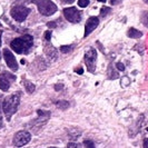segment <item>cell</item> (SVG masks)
Here are the masks:
<instances>
[{
  "label": "cell",
  "mask_w": 148,
  "mask_h": 148,
  "mask_svg": "<svg viewBox=\"0 0 148 148\" xmlns=\"http://www.w3.org/2000/svg\"><path fill=\"white\" fill-rule=\"evenodd\" d=\"M19 101H20V94L19 92L10 95L9 97L5 98V100L2 103V110H3V114H5L8 121L11 119L12 115L18 109Z\"/></svg>",
  "instance_id": "6da1fadb"
},
{
  "label": "cell",
  "mask_w": 148,
  "mask_h": 148,
  "mask_svg": "<svg viewBox=\"0 0 148 148\" xmlns=\"http://www.w3.org/2000/svg\"><path fill=\"white\" fill-rule=\"evenodd\" d=\"M32 44H34L32 37L30 35H25L22 37L12 40L10 44V47L17 53H27V52H29L30 48L32 47Z\"/></svg>",
  "instance_id": "7a4b0ae2"
},
{
  "label": "cell",
  "mask_w": 148,
  "mask_h": 148,
  "mask_svg": "<svg viewBox=\"0 0 148 148\" xmlns=\"http://www.w3.org/2000/svg\"><path fill=\"white\" fill-rule=\"evenodd\" d=\"M37 3L38 10L41 15L51 16L57 11V6L52 2L51 0H35Z\"/></svg>",
  "instance_id": "3957f363"
},
{
  "label": "cell",
  "mask_w": 148,
  "mask_h": 148,
  "mask_svg": "<svg viewBox=\"0 0 148 148\" xmlns=\"http://www.w3.org/2000/svg\"><path fill=\"white\" fill-rule=\"evenodd\" d=\"M37 114V118L30 123V127H31V129L34 132H37L38 129L42 128L48 123V119L50 118V112L47 110H38Z\"/></svg>",
  "instance_id": "277c9868"
},
{
  "label": "cell",
  "mask_w": 148,
  "mask_h": 148,
  "mask_svg": "<svg viewBox=\"0 0 148 148\" xmlns=\"http://www.w3.org/2000/svg\"><path fill=\"white\" fill-rule=\"evenodd\" d=\"M30 10L29 8L25 7V6H21V5H18V6H15L12 7V9L10 10V15L11 17L15 19L16 21L21 22L23 20H26V18L29 15Z\"/></svg>",
  "instance_id": "5b68a950"
},
{
  "label": "cell",
  "mask_w": 148,
  "mask_h": 148,
  "mask_svg": "<svg viewBox=\"0 0 148 148\" xmlns=\"http://www.w3.org/2000/svg\"><path fill=\"white\" fill-rule=\"evenodd\" d=\"M31 139V135L29 132L27 130H21V132H18L14 137V147H22L25 145H27Z\"/></svg>",
  "instance_id": "8992f818"
},
{
  "label": "cell",
  "mask_w": 148,
  "mask_h": 148,
  "mask_svg": "<svg viewBox=\"0 0 148 148\" xmlns=\"http://www.w3.org/2000/svg\"><path fill=\"white\" fill-rule=\"evenodd\" d=\"M96 60H97V51L95 48H90L85 55V62L87 69L90 73H95L96 68Z\"/></svg>",
  "instance_id": "52a82bcc"
},
{
  "label": "cell",
  "mask_w": 148,
  "mask_h": 148,
  "mask_svg": "<svg viewBox=\"0 0 148 148\" xmlns=\"http://www.w3.org/2000/svg\"><path fill=\"white\" fill-rule=\"evenodd\" d=\"M64 16H65V18H66L68 21L74 22V23L80 22V20H82L80 11L75 7H70V8L64 9Z\"/></svg>",
  "instance_id": "ba28073f"
},
{
  "label": "cell",
  "mask_w": 148,
  "mask_h": 148,
  "mask_svg": "<svg viewBox=\"0 0 148 148\" xmlns=\"http://www.w3.org/2000/svg\"><path fill=\"white\" fill-rule=\"evenodd\" d=\"M15 79L16 77L14 75L9 74V73H2L0 75V89L2 91H8V89L10 88L11 82Z\"/></svg>",
  "instance_id": "9c48e42d"
},
{
  "label": "cell",
  "mask_w": 148,
  "mask_h": 148,
  "mask_svg": "<svg viewBox=\"0 0 148 148\" xmlns=\"http://www.w3.org/2000/svg\"><path fill=\"white\" fill-rule=\"evenodd\" d=\"M3 58L6 60V64L8 65V67L12 70V71H17L18 70V64L16 60L15 56L12 55V52L10 51L9 49H3Z\"/></svg>",
  "instance_id": "30bf717a"
},
{
  "label": "cell",
  "mask_w": 148,
  "mask_h": 148,
  "mask_svg": "<svg viewBox=\"0 0 148 148\" xmlns=\"http://www.w3.org/2000/svg\"><path fill=\"white\" fill-rule=\"evenodd\" d=\"M98 25H99V19L97 17H90L86 22V26H85V37L90 35L94 30L96 29Z\"/></svg>",
  "instance_id": "8fae6325"
},
{
  "label": "cell",
  "mask_w": 148,
  "mask_h": 148,
  "mask_svg": "<svg viewBox=\"0 0 148 148\" xmlns=\"http://www.w3.org/2000/svg\"><path fill=\"white\" fill-rule=\"evenodd\" d=\"M127 36L129 38H134V39H137V38H140L143 36V32L139 30L135 29V28H130L127 32Z\"/></svg>",
  "instance_id": "7c38bea8"
},
{
  "label": "cell",
  "mask_w": 148,
  "mask_h": 148,
  "mask_svg": "<svg viewBox=\"0 0 148 148\" xmlns=\"http://www.w3.org/2000/svg\"><path fill=\"white\" fill-rule=\"evenodd\" d=\"M46 52H47V55L50 57V58H56L57 57V51H56V49L50 46V45H47L46 46Z\"/></svg>",
  "instance_id": "4fadbf2b"
},
{
  "label": "cell",
  "mask_w": 148,
  "mask_h": 148,
  "mask_svg": "<svg viewBox=\"0 0 148 148\" xmlns=\"http://www.w3.org/2000/svg\"><path fill=\"white\" fill-rule=\"evenodd\" d=\"M23 86H25L26 90H27L29 94H32V92L35 91V85H34L32 82H30L29 80H26V82H23Z\"/></svg>",
  "instance_id": "5bb4252c"
},
{
  "label": "cell",
  "mask_w": 148,
  "mask_h": 148,
  "mask_svg": "<svg viewBox=\"0 0 148 148\" xmlns=\"http://www.w3.org/2000/svg\"><path fill=\"white\" fill-rule=\"evenodd\" d=\"M56 105H57V107H58V108L62 109V110L68 109V108H69V106H70L69 103L66 101V100H59V101H57V103H56Z\"/></svg>",
  "instance_id": "9a60e30c"
},
{
  "label": "cell",
  "mask_w": 148,
  "mask_h": 148,
  "mask_svg": "<svg viewBox=\"0 0 148 148\" xmlns=\"http://www.w3.org/2000/svg\"><path fill=\"white\" fill-rule=\"evenodd\" d=\"M74 49V45H70V46H61L60 47V51L67 53V52H70Z\"/></svg>",
  "instance_id": "2e32d148"
},
{
  "label": "cell",
  "mask_w": 148,
  "mask_h": 148,
  "mask_svg": "<svg viewBox=\"0 0 148 148\" xmlns=\"http://www.w3.org/2000/svg\"><path fill=\"white\" fill-rule=\"evenodd\" d=\"M108 77L110 78V79H116V78H118V74L116 73V71H112V67L109 66V68H108Z\"/></svg>",
  "instance_id": "e0dca14e"
},
{
  "label": "cell",
  "mask_w": 148,
  "mask_h": 148,
  "mask_svg": "<svg viewBox=\"0 0 148 148\" xmlns=\"http://www.w3.org/2000/svg\"><path fill=\"white\" fill-rule=\"evenodd\" d=\"M111 9L108 7H103L101 8V10H100V16L103 17V18H105L106 16H108L109 14H110Z\"/></svg>",
  "instance_id": "ac0fdd59"
},
{
  "label": "cell",
  "mask_w": 148,
  "mask_h": 148,
  "mask_svg": "<svg viewBox=\"0 0 148 148\" xmlns=\"http://www.w3.org/2000/svg\"><path fill=\"white\" fill-rule=\"evenodd\" d=\"M141 22L148 27V11H145V12H143V15H141Z\"/></svg>",
  "instance_id": "d6986e66"
},
{
  "label": "cell",
  "mask_w": 148,
  "mask_h": 148,
  "mask_svg": "<svg viewBox=\"0 0 148 148\" xmlns=\"http://www.w3.org/2000/svg\"><path fill=\"white\" fill-rule=\"evenodd\" d=\"M78 5L79 7L86 8L89 5V0H78Z\"/></svg>",
  "instance_id": "ffe728a7"
},
{
  "label": "cell",
  "mask_w": 148,
  "mask_h": 148,
  "mask_svg": "<svg viewBox=\"0 0 148 148\" xmlns=\"http://www.w3.org/2000/svg\"><path fill=\"white\" fill-rule=\"evenodd\" d=\"M84 145H85L86 147H89V148H94V147H95L94 143H92L91 140H85V141H84Z\"/></svg>",
  "instance_id": "44dd1931"
},
{
  "label": "cell",
  "mask_w": 148,
  "mask_h": 148,
  "mask_svg": "<svg viewBox=\"0 0 148 148\" xmlns=\"http://www.w3.org/2000/svg\"><path fill=\"white\" fill-rule=\"evenodd\" d=\"M50 37H51V31L48 30V31L45 34V39H46L47 41H49V40H50Z\"/></svg>",
  "instance_id": "7402d4cb"
},
{
  "label": "cell",
  "mask_w": 148,
  "mask_h": 148,
  "mask_svg": "<svg viewBox=\"0 0 148 148\" xmlns=\"http://www.w3.org/2000/svg\"><path fill=\"white\" fill-rule=\"evenodd\" d=\"M117 69H118V70H120V71H124V70H125V67H124V65H123V64H121V62H117Z\"/></svg>",
  "instance_id": "603a6c76"
},
{
  "label": "cell",
  "mask_w": 148,
  "mask_h": 148,
  "mask_svg": "<svg viewBox=\"0 0 148 148\" xmlns=\"http://www.w3.org/2000/svg\"><path fill=\"white\" fill-rule=\"evenodd\" d=\"M47 26H48V27H49V28H56V27H57V25H56V22H48V25H47Z\"/></svg>",
  "instance_id": "cb8c5ba5"
},
{
  "label": "cell",
  "mask_w": 148,
  "mask_h": 148,
  "mask_svg": "<svg viewBox=\"0 0 148 148\" xmlns=\"http://www.w3.org/2000/svg\"><path fill=\"white\" fill-rule=\"evenodd\" d=\"M67 147L68 148H76V147H78V145H77V144H75V143H69Z\"/></svg>",
  "instance_id": "d4e9b609"
},
{
  "label": "cell",
  "mask_w": 148,
  "mask_h": 148,
  "mask_svg": "<svg viewBox=\"0 0 148 148\" xmlns=\"http://www.w3.org/2000/svg\"><path fill=\"white\" fill-rule=\"evenodd\" d=\"M75 71H76L77 74L82 75V73H84V69H82V68H77V69H75Z\"/></svg>",
  "instance_id": "484cf974"
},
{
  "label": "cell",
  "mask_w": 148,
  "mask_h": 148,
  "mask_svg": "<svg viewBox=\"0 0 148 148\" xmlns=\"http://www.w3.org/2000/svg\"><path fill=\"white\" fill-rule=\"evenodd\" d=\"M120 2V0H110V3L111 5H117Z\"/></svg>",
  "instance_id": "4316f807"
},
{
  "label": "cell",
  "mask_w": 148,
  "mask_h": 148,
  "mask_svg": "<svg viewBox=\"0 0 148 148\" xmlns=\"http://www.w3.org/2000/svg\"><path fill=\"white\" fill-rule=\"evenodd\" d=\"M64 3H73L75 0H61Z\"/></svg>",
  "instance_id": "83f0119b"
},
{
  "label": "cell",
  "mask_w": 148,
  "mask_h": 148,
  "mask_svg": "<svg viewBox=\"0 0 148 148\" xmlns=\"http://www.w3.org/2000/svg\"><path fill=\"white\" fill-rule=\"evenodd\" d=\"M62 87H64L62 85H57V86L55 87V89H56V90H59V89H61V88H62Z\"/></svg>",
  "instance_id": "f1b7e54d"
},
{
  "label": "cell",
  "mask_w": 148,
  "mask_h": 148,
  "mask_svg": "<svg viewBox=\"0 0 148 148\" xmlns=\"http://www.w3.org/2000/svg\"><path fill=\"white\" fill-rule=\"evenodd\" d=\"M144 147H148V139L144 140Z\"/></svg>",
  "instance_id": "f546056e"
},
{
  "label": "cell",
  "mask_w": 148,
  "mask_h": 148,
  "mask_svg": "<svg viewBox=\"0 0 148 148\" xmlns=\"http://www.w3.org/2000/svg\"><path fill=\"white\" fill-rule=\"evenodd\" d=\"M2 127V119H1V116H0V128Z\"/></svg>",
  "instance_id": "4dcf8cb0"
},
{
  "label": "cell",
  "mask_w": 148,
  "mask_h": 148,
  "mask_svg": "<svg viewBox=\"0 0 148 148\" xmlns=\"http://www.w3.org/2000/svg\"><path fill=\"white\" fill-rule=\"evenodd\" d=\"M98 1H100V2H106V0H98Z\"/></svg>",
  "instance_id": "1f68e13d"
},
{
  "label": "cell",
  "mask_w": 148,
  "mask_h": 148,
  "mask_svg": "<svg viewBox=\"0 0 148 148\" xmlns=\"http://www.w3.org/2000/svg\"><path fill=\"white\" fill-rule=\"evenodd\" d=\"M0 46H1V35H0ZM1 58V57H0Z\"/></svg>",
  "instance_id": "d6a6232c"
},
{
  "label": "cell",
  "mask_w": 148,
  "mask_h": 148,
  "mask_svg": "<svg viewBox=\"0 0 148 148\" xmlns=\"http://www.w3.org/2000/svg\"><path fill=\"white\" fill-rule=\"evenodd\" d=\"M144 1H145V2H146V3H148V0H144Z\"/></svg>",
  "instance_id": "836d02e7"
},
{
  "label": "cell",
  "mask_w": 148,
  "mask_h": 148,
  "mask_svg": "<svg viewBox=\"0 0 148 148\" xmlns=\"http://www.w3.org/2000/svg\"><path fill=\"white\" fill-rule=\"evenodd\" d=\"M147 130H148V128H147Z\"/></svg>",
  "instance_id": "e575fe53"
}]
</instances>
